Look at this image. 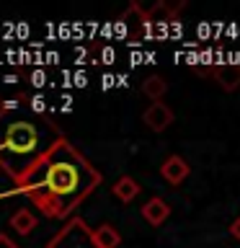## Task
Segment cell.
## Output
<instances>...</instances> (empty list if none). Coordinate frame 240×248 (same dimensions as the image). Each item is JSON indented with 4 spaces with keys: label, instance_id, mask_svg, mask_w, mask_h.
Masks as SVG:
<instances>
[{
    "label": "cell",
    "instance_id": "1",
    "mask_svg": "<svg viewBox=\"0 0 240 248\" xmlns=\"http://www.w3.org/2000/svg\"><path fill=\"white\" fill-rule=\"evenodd\" d=\"M101 184V170L70 145V140L57 137L54 145L39 158L31 170L18 181V194L29 197L42 215L52 220H67Z\"/></svg>",
    "mask_w": 240,
    "mask_h": 248
},
{
    "label": "cell",
    "instance_id": "2",
    "mask_svg": "<svg viewBox=\"0 0 240 248\" xmlns=\"http://www.w3.org/2000/svg\"><path fill=\"white\" fill-rule=\"evenodd\" d=\"M52 145H44V135L36 122H8L0 129V168L18 184Z\"/></svg>",
    "mask_w": 240,
    "mask_h": 248
},
{
    "label": "cell",
    "instance_id": "3",
    "mask_svg": "<svg viewBox=\"0 0 240 248\" xmlns=\"http://www.w3.org/2000/svg\"><path fill=\"white\" fill-rule=\"evenodd\" d=\"M46 248H96V238H93V230L85 225V220L70 217L65 228H60L57 235L49 238Z\"/></svg>",
    "mask_w": 240,
    "mask_h": 248
},
{
    "label": "cell",
    "instance_id": "4",
    "mask_svg": "<svg viewBox=\"0 0 240 248\" xmlns=\"http://www.w3.org/2000/svg\"><path fill=\"white\" fill-rule=\"evenodd\" d=\"M142 122L147 124V129L152 132H165L170 124H173V108H170L168 104H160V101H155V104H150L145 108L142 114Z\"/></svg>",
    "mask_w": 240,
    "mask_h": 248
},
{
    "label": "cell",
    "instance_id": "5",
    "mask_svg": "<svg viewBox=\"0 0 240 248\" xmlns=\"http://www.w3.org/2000/svg\"><path fill=\"white\" fill-rule=\"evenodd\" d=\"M160 173H163V178H165L168 184L178 186V184H183L186 178H189L191 166L181 158V155H168V158L163 160V166H160Z\"/></svg>",
    "mask_w": 240,
    "mask_h": 248
},
{
    "label": "cell",
    "instance_id": "6",
    "mask_svg": "<svg viewBox=\"0 0 240 248\" xmlns=\"http://www.w3.org/2000/svg\"><path fill=\"white\" fill-rule=\"evenodd\" d=\"M142 217H145V222L152 225V228H160V225L170 217L168 202L163 197H152L150 202H145V204H142Z\"/></svg>",
    "mask_w": 240,
    "mask_h": 248
},
{
    "label": "cell",
    "instance_id": "7",
    "mask_svg": "<svg viewBox=\"0 0 240 248\" xmlns=\"http://www.w3.org/2000/svg\"><path fill=\"white\" fill-rule=\"evenodd\" d=\"M212 75L225 91H238L240 88V65H217L212 70Z\"/></svg>",
    "mask_w": 240,
    "mask_h": 248
},
{
    "label": "cell",
    "instance_id": "8",
    "mask_svg": "<svg viewBox=\"0 0 240 248\" xmlns=\"http://www.w3.org/2000/svg\"><path fill=\"white\" fill-rule=\"evenodd\" d=\"M93 238H96V248H119L121 246V235L114 225H98L93 230Z\"/></svg>",
    "mask_w": 240,
    "mask_h": 248
},
{
    "label": "cell",
    "instance_id": "9",
    "mask_svg": "<svg viewBox=\"0 0 240 248\" xmlns=\"http://www.w3.org/2000/svg\"><path fill=\"white\" fill-rule=\"evenodd\" d=\"M11 228L18 232V235H31L36 230V217L31 209H18V212L11 215Z\"/></svg>",
    "mask_w": 240,
    "mask_h": 248
},
{
    "label": "cell",
    "instance_id": "10",
    "mask_svg": "<svg viewBox=\"0 0 240 248\" xmlns=\"http://www.w3.org/2000/svg\"><path fill=\"white\" fill-rule=\"evenodd\" d=\"M111 191H114V197H116V199L127 204V202H132V199H135L137 194H139V184H137L132 176H121L119 181L111 186Z\"/></svg>",
    "mask_w": 240,
    "mask_h": 248
},
{
    "label": "cell",
    "instance_id": "11",
    "mask_svg": "<svg viewBox=\"0 0 240 248\" xmlns=\"http://www.w3.org/2000/svg\"><path fill=\"white\" fill-rule=\"evenodd\" d=\"M165 91H168V83L163 80L160 75H150V78H145V80H142V93L152 101V104L165 96Z\"/></svg>",
    "mask_w": 240,
    "mask_h": 248
},
{
    "label": "cell",
    "instance_id": "12",
    "mask_svg": "<svg viewBox=\"0 0 240 248\" xmlns=\"http://www.w3.org/2000/svg\"><path fill=\"white\" fill-rule=\"evenodd\" d=\"M0 248H18V246H15L13 240L5 235V232H0Z\"/></svg>",
    "mask_w": 240,
    "mask_h": 248
},
{
    "label": "cell",
    "instance_id": "13",
    "mask_svg": "<svg viewBox=\"0 0 240 248\" xmlns=\"http://www.w3.org/2000/svg\"><path fill=\"white\" fill-rule=\"evenodd\" d=\"M230 232H232V238H235V240H240V217L230 225Z\"/></svg>",
    "mask_w": 240,
    "mask_h": 248
},
{
    "label": "cell",
    "instance_id": "14",
    "mask_svg": "<svg viewBox=\"0 0 240 248\" xmlns=\"http://www.w3.org/2000/svg\"><path fill=\"white\" fill-rule=\"evenodd\" d=\"M31 106H34V111H44V101L39 98V96H36L34 101H31Z\"/></svg>",
    "mask_w": 240,
    "mask_h": 248
}]
</instances>
